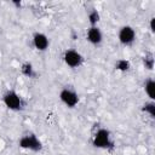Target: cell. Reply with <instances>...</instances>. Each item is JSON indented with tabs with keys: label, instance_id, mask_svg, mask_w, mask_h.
Masks as SVG:
<instances>
[{
	"label": "cell",
	"instance_id": "obj_1",
	"mask_svg": "<svg viewBox=\"0 0 155 155\" xmlns=\"http://www.w3.org/2000/svg\"><path fill=\"white\" fill-rule=\"evenodd\" d=\"M93 145L96 148H99V149H107L109 148L113 142H111V138H110V132L105 128H99L94 136H93V140H92Z\"/></svg>",
	"mask_w": 155,
	"mask_h": 155
},
{
	"label": "cell",
	"instance_id": "obj_2",
	"mask_svg": "<svg viewBox=\"0 0 155 155\" xmlns=\"http://www.w3.org/2000/svg\"><path fill=\"white\" fill-rule=\"evenodd\" d=\"M19 147L23 149H28V150H33V151H39L42 148L41 142L39 140V138L34 134H27L23 136L19 139Z\"/></svg>",
	"mask_w": 155,
	"mask_h": 155
},
{
	"label": "cell",
	"instance_id": "obj_3",
	"mask_svg": "<svg viewBox=\"0 0 155 155\" xmlns=\"http://www.w3.org/2000/svg\"><path fill=\"white\" fill-rule=\"evenodd\" d=\"M4 104L10 109V110H19L22 108V99L19 94L15 91H8L4 94L2 97Z\"/></svg>",
	"mask_w": 155,
	"mask_h": 155
},
{
	"label": "cell",
	"instance_id": "obj_4",
	"mask_svg": "<svg viewBox=\"0 0 155 155\" xmlns=\"http://www.w3.org/2000/svg\"><path fill=\"white\" fill-rule=\"evenodd\" d=\"M63 59H64V63L70 67V68H78L81 65L84 58L81 56L80 52L75 51V50H67L63 54Z\"/></svg>",
	"mask_w": 155,
	"mask_h": 155
},
{
	"label": "cell",
	"instance_id": "obj_5",
	"mask_svg": "<svg viewBox=\"0 0 155 155\" xmlns=\"http://www.w3.org/2000/svg\"><path fill=\"white\" fill-rule=\"evenodd\" d=\"M59 99L68 108H74L79 103V97L76 92H74L70 88H63L59 93Z\"/></svg>",
	"mask_w": 155,
	"mask_h": 155
},
{
	"label": "cell",
	"instance_id": "obj_6",
	"mask_svg": "<svg viewBox=\"0 0 155 155\" xmlns=\"http://www.w3.org/2000/svg\"><path fill=\"white\" fill-rule=\"evenodd\" d=\"M119 41L122 45H131L136 39V31L130 25H124L119 30Z\"/></svg>",
	"mask_w": 155,
	"mask_h": 155
},
{
	"label": "cell",
	"instance_id": "obj_7",
	"mask_svg": "<svg viewBox=\"0 0 155 155\" xmlns=\"http://www.w3.org/2000/svg\"><path fill=\"white\" fill-rule=\"evenodd\" d=\"M33 44H34V47L36 50L46 51L48 45H50V40L44 33H35L33 36Z\"/></svg>",
	"mask_w": 155,
	"mask_h": 155
},
{
	"label": "cell",
	"instance_id": "obj_8",
	"mask_svg": "<svg viewBox=\"0 0 155 155\" xmlns=\"http://www.w3.org/2000/svg\"><path fill=\"white\" fill-rule=\"evenodd\" d=\"M87 40L93 44V45H98L102 42L103 40V34L101 31V29L94 25V27H90L88 30H87Z\"/></svg>",
	"mask_w": 155,
	"mask_h": 155
},
{
	"label": "cell",
	"instance_id": "obj_9",
	"mask_svg": "<svg viewBox=\"0 0 155 155\" xmlns=\"http://www.w3.org/2000/svg\"><path fill=\"white\" fill-rule=\"evenodd\" d=\"M144 90H145V93L148 94V97L154 101L155 99V81L153 79H148L145 81V85H144Z\"/></svg>",
	"mask_w": 155,
	"mask_h": 155
},
{
	"label": "cell",
	"instance_id": "obj_10",
	"mask_svg": "<svg viewBox=\"0 0 155 155\" xmlns=\"http://www.w3.org/2000/svg\"><path fill=\"white\" fill-rule=\"evenodd\" d=\"M21 70H22V73H23L25 76H28V78H33V76H35L34 68H33V65H31L30 63H24V64L22 65Z\"/></svg>",
	"mask_w": 155,
	"mask_h": 155
},
{
	"label": "cell",
	"instance_id": "obj_11",
	"mask_svg": "<svg viewBox=\"0 0 155 155\" xmlns=\"http://www.w3.org/2000/svg\"><path fill=\"white\" fill-rule=\"evenodd\" d=\"M99 18H101V16H99V12H98L97 10H92V11L88 13V22H90L91 27H94V25H97V23H98Z\"/></svg>",
	"mask_w": 155,
	"mask_h": 155
},
{
	"label": "cell",
	"instance_id": "obj_12",
	"mask_svg": "<svg viewBox=\"0 0 155 155\" xmlns=\"http://www.w3.org/2000/svg\"><path fill=\"white\" fill-rule=\"evenodd\" d=\"M115 68L117 70H120V71H126L130 68V62L127 59H119L116 62V64H115Z\"/></svg>",
	"mask_w": 155,
	"mask_h": 155
},
{
	"label": "cell",
	"instance_id": "obj_13",
	"mask_svg": "<svg viewBox=\"0 0 155 155\" xmlns=\"http://www.w3.org/2000/svg\"><path fill=\"white\" fill-rule=\"evenodd\" d=\"M143 110H144L147 114H149L151 117H154V116H155V104L153 103V101L149 102V103H145V104L143 105Z\"/></svg>",
	"mask_w": 155,
	"mask_h": 155
},
{
	"label": "cell",
	"instance_id": "obj_14",
	"mask_svg": "<svg viewBox=\"0 0 155 155\" xmlns=\"http://www.w3.org/2000/svg\"><path fill=\"white\" fill-rule=\"evenodd\" d=\"M144 67L147 69H153V67H154V58L151 56H149V57L147 56L144 58Z\"/></svg>",
	"mask_w": 155,
	"mask_h": 155
},
{
	"label": "cell",
	"instance_id": "obj_15",
	"mask_svg": "<svg viewBox=\"0 0 155 155\" xmlns=\"http://www.w3.org/2000/svg\"><path fill=\"white\" fill-rule=\"evenodd\" d=\"M154 22H155V18H151V19H150V30H151V31H155V28H154Z\"/></svg>",
	"mask_w": 155,
	"mask_h": 155
}]
</instances>
